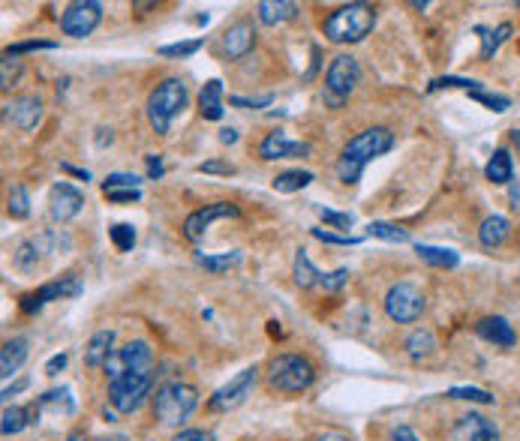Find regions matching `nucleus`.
Wrapping results in <instances>:
<instances>
[{
    "mask_svg": "<svg viewBox=\"0 0 520 441\" xmlns=\"http://www.w3.org/2000/svg\"><path fill=\"white\" fill-rule=\"evenodd\" d=\"M196 406H199V393H196L193 384L169 382L154 397V417L165 427H180L196 412Z\"/></svg>",
    "mask_w": 520,
    "mask_h": 441,
    "instance_id": "nucleus-5",
    "label": "nucleus"
},
{
    "mask_svg": "<svg viewBox=\"0 0 520 441\" xmlns=\"http://www.w3.org/2000/svg\"><path fill=\"white\" fill-rule=\"evenodd\" d=\"M313 238L322 240V243H334V247H356V243H361V238H349V234H334L328 232V228H313Z\"/></svg>",
    "mask_w": 520,
    "mask_h": 441,
    "instance_id": "nucleus-45",
    "label": "nucleus"
},
{
    "mask_svg": "<svg viewBox=\"0 0 520 441\" xmlns=\"http://www.w3.org/2000/svg\"><path fill=\"white\" fill-rule=\"evenodd\" d=\"M220 141H223V145H235V141H238V130H235V126H223V130H220Z\"/></svg>",
    "mask_w": 520,
    "mask_h": 441,
    "instance_id": "nucleus-56",
    "label": "nucleus"
},
{
    "mask_svg": "<svg viewBox=\"0 0 520 441\" xmlns=\"http://www.w3.org/2000/svg\"><path fill=\"white\" fill-rule=\"evenodd\" d=\"M102 21V4L100 0H76L69 4L64 15H60V30L73 39L91 36Z\"/></svg>",
    "mask_w": 520,
    "mask_h": 441,
    "instance_id": "nucleus-11",
    "label": "nucleus"
},
{
    "mask_svg": "<svg viewBox=\"0 0 520 441\" xmlns=\"http://www.w3.org/2000/svg\"><path fill=\"white\" fill-rule=\"evenodd\" d=\"M476 334L487 343L500 345V349H511V345H517L515 327H511L508 319H502V315H487V319H482L476 325Z\"/></svg>",
    "mask_w": 520,
    "mask_h": 441,
    "instance_id": "nucleus-19",
    "label": "nucleus"
},
{
    "mask_svg": "<svg viewBox=\"0 0 520 441\" xmlns=\"http://www.w3.org/2000/svg\"><path fill=\"white\" fill-rule=\"evenodd\" d=\"M39 412H43V406L36 403H28V406H6L4 408V423H0V432L4 436H19L21 429H28L30 423H36Z\"/></svg>",
    "mask_w": 520,
    "mask_h": 441,
    "instance_id": "nucleus-20",
    "label": "nucleus"
},
{
    "mask_svg": "<svg viewBox=\"0 0 520 441\" xmlns=\"http://www.w3.org/2000/svg\"><path fill=\"white\" fill-rule=\"evenodd\" d=\"M199 112L204 121H220V117H223V82H220V78H211V82L202 84Z\"/></svg>",
    "mask_w": 520,
    "mask_h": 441,
    "instance_id": "nucleus-24",
    "label": "nucleus"
},
{
    "mask_svg": "<svg viewBox=\"0 0 520 441\" xmlns=\"http://www.w3.org/2000/svg\"><path fill=\"white\" fill-rule=\"evenodd\" d=\"M19 78H21V60H15V58L0 60V88H4V91L15 88V84H19Z\"/></svg>",
    "mask_w": 520,
    "mask_h": 441,
    "instance_id": "nucleus-42",
    "label": "nucleus"
},
{
    "mask_svg": "<svg viewBox=\"0 0 520 441\" xmlns=\"http://www.w3.org/2000/svg\"><path fill=\"white\" fill-rule=\"evenodd\" d=\"M346 282H349V271H346V267H340V271H334V273H322V288L325 291H340Z\"/></svg>",
    "mask_w": 520,
    "mask_h": 441,
    "instance_id": "nucleus-47",
    "label": "nucleus"
},
{
    "mask_svg": "<svg viewBox=\"0 0 520 441\" xmlns=\"http://www.w3.org/2000/svg\"><path fill=\"white\" fill-rule=\"evenodd\" d=\"M448 397L452 399H467V403H482V406H491L493 397L482 388H452L448 390Z\"/></svg>",
    "mask_w": 520,
    "mask_h": 441,
    "instance_id": "nucleus-43",
    "label": "nucleus"
},
{
    "mask_svg": "<svg viewBox=\"0 0 520 441\" xmlns=\"http://www.w3.org/2000/svg\"><path fill=\"white\" fill-rule=\"evenodd\" d=\"M28 388V378H21V382H15L12 388H4V403H10V399L15 397V393H21Z\"/></svg>",
    "mask_w": 520,
    "mask_h": 441,
    "instance_id": "nucleus-55",
    "label": "nucleus"
},
{
    "mask_svg": "<svg viewBox=\"0 0 520 441\" xmlns=\"http://www.w3.org/2000/svg\"><path fill=\"white\" fill-rule=\"evenodd\" d=\"M172 441H217V438L208 429H180Z\"/></svg>",
    "mask_w": 520,
    "mask_h": 441,
    "instance_id": "nucleus-51",
    "label": "nucleus"
},
{
    "mask_svg": "<svg viewBox=\"0 0 520 441\" xmlns=\"http://www.w3.org/2000/svg\"><path fill=\"white\" fill-rule=\"evenodd\" d=\"M256 382H259V369H256V366L241 369V373L235 375L232 382L223 384V388H220V390L214 393V397L208 399V408H211V412H217V414L235 412L238 406L247 403V397L253 393Z\"/></svg>",
    "mask_w": 520,
    "mask_h": 441,
    "instance_id": "nucleus-10",
    "label": "nucleus"
},
{
    "mask_svg": "<svg viewBox=\"0 0 520 441\" xmlns=\"http://www.w3.org/2000/svg\"><path fill=\"white\" fill-rule=\"evenodd\" d=\"M145 162H148V177H151V180H160L165 175V165H163L160 154H148Z\"/></svg>",
    "mask_w": 520,
    "mask_h": 441,
    "instance_id": "nucleus-52",
    "label": "nucleus"
},
{
    "mask_svg": "<svg viewBox=\"0 0 520 441\" xmlns=\"http://www.w3.org/2000/svg\"><path fill=\"white\" fill-rule=\"evenodd\" d=\"M376 28V6L370 4H346L322 21V34L334 45H356L370 36Z\"/></svg>",
    "mask_w": 520,
    "mask_h": 441,
    "instance_id": "nucleus-2",
    "label": "nucleus"
},
{
    "mask_svg": "<svg viewBox=\"0 0 520 441\" xmlns=\"http://www.w3.org/2000/svg\"><path fill=\"white\" fill-rule=\"evenodd\" d=\"M511 145H515V151H517V156H520V130L511 132Z\"/></svg>",
    "mask_w": 520,
    "mask_h": 441,
    "instance_id": "nucleus-59",
    "label": "nucleus"
},
{
    "mask_svg": "<svg viewBox=\"0 0 520 441\" xmlns=\"http://www.w3.org/2000/svg\"><path fill=\"white\" fill-rule=\"evenodd\" d=\"M115 189H141V177L130 171H112L102 180V193H115Z\"/></svg>",
    "mask_w": 520,
    "mask_h": 441,
    "instance_id": "nucleus-37",
    "label": "nucleus"
},
{
    "mask_svg": "<svg viewBox=\"0 0 520 441\" xmlns=\"http://www.w3.org/2000/svg\"><path fill=\"white\" fill-rule=\"evenodd\" d=\"M196 171H202V175H235L232 165H228V162H217V160L199 162V165H196Z\"/></svg>",
    "mask_w": 520,
    "mask_h": 441,
    "instance_id": "nucleus-49",
    "label": "nucleus"
},
{
    "mask_svg": "<svg viewBox=\"0 0 520 441\" xmlns=\"http://www.w3.org/2000/svg\"><path fill=\"white\" fill-rule=\"evenodd\" d=\"M6 214L12 219H28L30 217V195L21 184H12L6 193Z\"/></svg>",
    "mask_w": 520,
    "mask_h": 441,
    "instance_id": "nucleus-34",
    "label": "nucleus"
},
{
    "mask_svg": "<svg viewBox=\"0 0 520 441\" xmlns=\"http://www.w3.org/2000/svg\"><path fill=\"white\" fill-rule=\"evenodd\" d=\"M102 369H106L108 382H112V378H121V375H132V373H151L154 349L145 340H132V343L124 345V349H115V354L108 358V364Z\"/></svg>",
    "mask_w": 520,
    "mask_h": 441,
    "instance_id": "nucleus-9",
    "label": "nucleus"
},
{
    "mask_svg": "<svg viewBox=\"0 0 520 441\" xmlns=\"http://www.w3.org/2000/svg\"><path fill=\"white\" fill-rule=\"evenodd\" d=\"M187 99H190V91H187V84L175 75L163 78V82L148 93L145 112H148V121H151L156 136H169L172 121L187 108Z\"/></svg>",
    "mask_w": 520,
    "mask_h": 441,
    "instance_id": "nucleus-3",
    "label": "nucleus"
},
{
    "mask_svg": "<svg viewBox=\"0 0 520 441\" xmlns=\"http://www.w3.org/2000/svg\"><path fill=\"white\" fill-rule=\"evenodd\" d=\"M82 291H84L82 280H78L76 273H67V277H60V280H54V282H45V286L39 288V291H34V295L21 297V312L36 315L45 303L64 301V297H78Z\"/></svg>",
    "mask_w": 520,
    "mask_h": 441,
    "instance_id": "nucleus-12",
    "label": "nucleus"
},
{
    "mask_svg": "<svg viewBox=\"0 0 520 441\" xmlns=\"http://www.w3.org/2000/svg\"><path fill=\"white\" fill-rule=\"evenodd\" d=\"M313 171H307V169H289V171H283V175H277L271 180V186H274V193H283V195H289V193H298V189H307L313 184Z\"/></svg>",
    "mask_w": 520,
    "mask_h": 441,
    "instance_id": "nucleus-30",
    "label": "nucleus"
},
{
    "mask_svg": "<svg viewBox=\"0 0 520 441\" xmlns=\"http://www.w3.org/2000/svg\"><path fill=\"white\" fill-rule=\"evenodd\" d=\"M108 238H112L117 252H130L132 247H136V228L127 225V223H117V225L108 228Z\"/></svg>",
    "mask_w": 520,
    "mask_h": 441,
    "instance_id": "nucleus-38",
    "label": "nucleus"
},
{
    "mask_svg": "<svg viewBox=\"0 0 520 441\" xmlns=\"http://www.w3.org/2000/svg\"><path fill=\"white\" fill-rule=\"evenodd\" d=\"M253 45H256V28L250 25L247 19H241V21H235V25L226 28V34H223V51H226L228 60L247 58V54L253 51Z\"/></svg>",
    "mask_w": 520,
    "mask_h": 441,
    "instance_id": "nucleus-17",
    "label": "nucleus"
},
{
    "mask_svg": "<svg viewBox=\"0 0 520 441\" xmlns=\"http://www.w3.org/2000/svg\"><path fill=\"white\" fill-rule=\"evenodd\" d=\"M394 147V132L388 126H370V130L358 132L356 138L346 141V147L337 156V177L343 180V184H358L361 175H364V165L373 162L376 156L388 154Z\"/></svg>",
    "mask_w": 520,
    "mask_h": 441,
    "instance_id": "nucleus-1",
    "label": "nucleus"
},
{
    "mask_svg": "<svg viewBox=\"0 0 520 441\" xmlns=\"http://www.w3.org/2000/svg\"><path fill=\"white\" fill-rule=\"evenodd\" d=\"M39 252H43V247H39V240H21V243H19V249H15V256H12L15 271H21V273H36V267H39Z\"/></svg>",
    "mask_w": 520,
    "mask_h": 441,
    "instance_id": "nucleus-32",
    "label": "nucleus"
},
{
    "mask_svg": "<svg viewBox=\"0 0 520 441\" xmlns=\"http://www.w3.org/2000/svg\"><path fill=\"white\" fill-rule=\"evenodd\" d=\"M204 45V39H187V43H172V45H160V51L163 58H190V54H196Z\"/></svg>",
    "mask_w": 520,
    "mask_h": 441,
    "instance_id": "nucleus-39",
    "label": "nucleus"
},
{
    "mask_svg": "<svg viewBox=\"0 0 520 441\" xmlns=\"http://www.w3.org/2000/svg\"><path fill=\"white\" fill-rule=\"evenodd\" d=\"M64 171H69V175H76V177H82L84 184L91 180V171H88V169H76V165H64Z\"/></svg>",
    "mask_w": 520,
    "mask_h": 441,
    "instance_id": "nucleus-57",
    "label": "nucleus"
},
{
    "mask_svg": "<svg viewBox=\"0 0 520 441\" xmlns=\"http://www.w3.org/2000/svg\"><path fill=\"white\" fill-rule=\"evenodd\" d=\"M452 441H500V427H496L491 417H484L478 412H467L457 417V423L452 429Z\"/></svg>",
    "mask_w": 520,
    "mask_h": 441,
    "instance_id": "nucleus-16",
    "label": "nucleus"
},
{
    "mask_svg": "<svg viewBox=\"0 0 520 441\" xmlns=\"http://www.w3.org/2000/svg\"><path fill=\"white\" fill-rule=\"evenodd\" d=\"M106 195L115 204H136L141 199V189H115V193H106Z\"/></svg>",
    "mask_w": 520,
    "mask_h": 441,
    "instance_id": "nucleus-50",
    "label": "nucleus"
},
{
    "mask_svg": "<svg viewBox=\"0 0 520 441\" xmlns=\"http://www.w3.org/2000/svg\"><path fill=\"white\" fill-rule=\"evenodd\" d=\"M256 15L262 25L274 28L283 21H292L298 15V4H292V0H262V4H256Z\"/></svg>",
    "mask_w": 520,
    "mask_h": 441,
    "instance_id": "nucleus-23",
    "label": "nucleus"
},
{
    "mask_svg": "<svg viewBox=\"0 0 520 441\" xmlns=\"http://www.w3.org/2000/svg\"><path fill=\"white\" fill-rule=\"evenodd\" d=\"M274 102V97H256V99H247V97H228V106L235 108H268Z\"/></svg>",
    "mask_w": 520,
    "mask_h": 441,
    "instance_id": "nucleus-48",
    "label": "nucleus"
},
{
    "mask_svg": "<svg viewBox=\"0 0 520 441\" xmlns=\"http://www.w3.org/2000/svg\"><path fill=\"white\" fill-rule=\"evenodd\" d=\"M52 49H58V45L45 43V39H36V43H15L6 49L4 58H19V54H25V51H52Z\"/></svg>",
    "mask_w": 520,
    "mask_h": 441,
    "instance_id": "nucleus-46",
    "label": "nucleus"
},
{
    "mask_svg": "<svg viewBox=\"0 0 520 441\" xmlns=\"http://www.w3.org/2000/svg\"><path fill=\"white\" fill-rule=\"evenodd\" d=\"M508 238H511V223L500 214L487 217L482 228H478V240H482L484 249H500Z\"/></svg>",
    "mask_w": 520,
    "mask_h": 441,
    "instance_id": "nucleus-25",
    "label": "nucleus"
},
{
    "mask_svg": "<svg viewBox=\"0 0 520 441\" xmlns=\"http://www.w3.org/2000/svg\"><path fill=\"white\" fill-rule=\"evenodd\" d=\"M388 441H419V436H415V429H412V427L400 423V427H394V429H391Z\"/></svg>",
    "mask_w": 520,
    "mask_h": 441,
    "instance_id": "nucleus-53",
    "label": "nucleus"
},
{
    "mask_svg": "<svg viewBox=\"0 0 520 441\" xmlns=\"http://www.w3.org/2000/svg\"><path fill=\"white\" fill-rule=\"evenodd\" d=\"M67 441H84V436H82V432H73V436H69Z\"/></svg>",
    "mask_w": 520,
    "mask_h": 441,
    "instance_id": "nucleus-61",
    "label": "nucleus"
},
{
    "mask_svg": "<svg viewBox=\"0 0 520 441\" xmlns=\"http://www.w3.org/2000/svg\"><path fill=\"white\" fill-rule=\"evenodd\" d=\"M433 349H436V336H433L430 327H415L412 334L406 336V354L412 360H424L430 358Z\"/></svg>",
    "mask_w": 520,
    "mask_h": 441,
    "instance_id": "nucleus-31",
    "label": "nucleus"
},
{
    "mask_svg": "<svg viewBox=\"0 0 520 441\" xmlns=\"http://www.w3.org/2000/svg\"><path fill=\"white\" fill-rule=\"evenodd\" d=\"M358 82H361L358 60L352 58V54H337L325 73V93H322L325 106L340 108L343 102L352 97V91L358 88Z\"/></svg>",
    "mask_w": 520,
    "mask_h": 441,
    "instance_id": "nucleus-6",
    "label": "nucleus"
},
{
    "mask_svg": "<svg viewBox=\"0 0 520 441\" xmlns=\"http://www.w3.org/2000/svg\"><path fill=\"white\" fill-rule=\"evenodd\" d=\"M367 238H380V240H388V243H406L409 232L400 225H394V223H370Z\"/></svg>",
    "mask_w": 520,
    "mask_h": 441,
    "instance_id": "nucleus-36",
    "label": "nucleus"
},
{
    "mask_svg": "<svg viewBox=\"0 0 520 441\" xmlns=\"http://www.w3.org/2000/svg\"><path fill=\"white\" fill-rule=\"evenodd\" d=\"M409 6H412V10H428V0H412Z\"/></svg>",
    "mask_w": 520,
    "mask_h": 441,
    "instance_id": "nucleus-60",
    "label": "nucleus"
},
{
    "mask_svg": "<svg viewBox=\"0 0 520 441\" xmlns=\"http://www.w3.org/2000/svg\"><path fill=\"white\" fill-rule=\"evenodd\" d=\"M415 256H419L424 264L443 267V271H454V267L460 264V252L448 249V247H428V243H419V247H415Z\"/></svg>",
    "mask_w": 520,
    "mask_h": 441,
    "instance_id": "nucleus-28",
    "label": "nucleus"
},
{
    "mask_svg": "<svg viewBox=\"0 0 520 441\" xmlns=\"http://www.w3.org/2000/svg\"><path fill=\"white\" fill-rule=\"evenodd\" d=\"M424 306H428V297H424V291L419 286H412V282H397V286H391L388 295H385V312H388V319L397 321V325H415V321L421 319Z\"/></svg>",
    "mask_w": 520,
    "mask_h": 441,
    "instance_id": "nucleus-8",
    "label": "nucleus"
},
{
    "mask_svg": "<svg viewBox=\"0 0 520 441\" xmlns=\"http://www.w3.org/2000/svg\"><path fill=\"white\" fill-rule=\"evenodd\" d=\"M238 217H241V210H238V204H232V201L204 204V208L193 210V214L184 219V238L190 243H199L204 238V232H208L217 219H238Z\"/></svg>",
    "mask_w": 520,
    "mask_h": 441,
    "instance_id": "nucleus-13",
    "label": "nucleus"
},
{
    "mask_svg": "<svg viewBox=\"0 0 520 441\" xmlns=\"http://www.w3.org/2000/svg\"><path fill=\"white\" fill-rule=\"evenodd\" d=\"M106 441H127V436H112V438H106Z\"/></svg>",
    "mask_w": 520,
    "mask_h": 441,
    "instance_id": "nucleus-62",
    "label": "nucleus"
},
{
    "mask_svg": "<svg viewBox=\"0 0 520 441\" xmlns=\"http://www.w3.org/2000/svg\"><path fill=\"white\" fill-rule=\"evenodd\" d=\"M39 406L52 408V412H60V414H73L76 412L73 390H69V388H58V390L43 393V397H39Z\"/></svg>",
    "mask_w": 520,
    "mask_h": 441,
    "instance_id": "nucleus-35",
    "label": "nucleus"
},
{
    "mask_svg": "<svg viewBox=\"0 0 520 441\" xmlns=\"http://www.w3.org/2000/svg\"><path fill=\"white\" fill-rule=\"evenodd\" d=\"M478 34H482V60H491L496 51H500V45L506 43L511 36V25L508 21H502L500 28L491 30V28H476Z\"/></svg>",
    "mask_w": 520,
    "mask_h": 441,
    "instance_id": "nucleus-33",
    "label": "nucleus"
},
{
    "mask_svg": "<svg viewBox=\"0 0 520 441\" xmlns=\"http://www.w3.org/2000/svg\"><path fill=\"white\" fill-rule=\"evenodd\" d=\"M115 330H97V334L91 336L88 349H84V366L91 369H100L108 364V358L115 354Z\"/></svg>",
    "mask_w": 520,
    "mask_h": 441,
    "instance_id": "nucleus-21",
    "label": "nucleus"
},
{
    "mask_svg": "<svg viewBox=\"0 0 520 441\" xmlns=\"http://www.w3.org/2000/svg\"><path fill=\"white\" fill-rule=\"evenodd\" d=\"M6 108V117L19 126V130H36L39 121H43V99L34 97V93H25V97H15Z\"/></svg>",
    "mask_w": 520,
    "mask_h": 441,
    "instance_id": "nucleus-18",
    "label": "nucleus"
},
{
    "mask_svg": "<svg viewBox=\"0 0 520 441\" xmlns=\"http://www.w3.org/2000/svg\"><path fill=\"white\" fill-rule=\"evenodd\" d=\"M484 177L491 180V184H496V186L511 184V177H515V162H511V154L506 151V147L493 151V156L484 165Z\"/></svg>",
    "mask_w": 520,
    "mask_h": 441,
    "instance_id": "nucleus-27",
    "label": "nucleus"
},
{
    "mask_svg": "<svg viewBox=\"0 0 520 441\" xmlns=\"http://www.w3.org/2000/svg\"><path fill=\"white\" fill-rule=\"evenodd\" d=\"M316 214H319V219H322L325 225L340 228V232H349L352 223H356V217H352V214H337V210H328V208H319Z\"/></svg>",
    "mask_w": 520,
    "mask_h": 441,
    "instance_id": "nucleus-44",
    "label": "nucleus"
},
{
    "mask_svg": "<svg viewBox=\"0 0 520 441\" xmlns=\"http://www.w3.org/2000/svg\"><path fill=\"white\" fill-rule=\"evenodd\" d=\"M82 210H84L82 189H76L73 184H67V180H58V184L49 189V217L54 223L64 225L69 219H76Z\"/></svg>",
    "mask_w": 520,
    "mask_h": 441,
    "instance_id": "nucleus-14",
    "label": "nucleus"
},
{
    "mask_svg": "<svg viewBox=\"0 0 520 441\" xmlns=\"http://www.w3.org/2000/svg\"><path fill=\"white\" fill-rule=\"evenodd\" d=\"M469 97L476 99V102H482V106H487V108H491V112H496V114H502V112H508V108H511V99H508V97H502V93L472 91Z\"/></svg>",
    "mask_w": 520,
    "mask_h": 441,
    "instance_id": "nucleus-41",
    "label": "nucleus"
},
{
    "mask_svg": "<svg viewBox=\"0 0 520 441\" xmlns=\"http://www.w3.org/2000/svg\"><path fill=\"white\" fill-rule=\"evenodd\" d=\"M28 340L25 336H12V340L4 343V351H0V375L4 378H12L15 373L21 369V364L28 360Z\"/></svg>",
    "mask_w": 520,
    "mask_h": 441,
    "instance_id": "nucleus-22",
    "label": "nucleus"
},
{
    "mask_svg": "<svg viewBox=\"0 0 520 441\" xmlns=\"http://www.w3.org/2000/svg\"><path fill=\"white\" fill-rule=\"evenodd\" d=\"M316 382V369L301 354H277L268 364V388L280 393H304Z\"/></svg>",
    "mask_w": 520,
    "mask_h": 441,
    "instance_id": "nucleus-4",
    "label": "nucleus"
},
{
    "mask_svg": "<svg viewBox=\"0 0 520 441\" xmlns=\"http://www.w3.org/2000/svg\"><path fill=\"white\" fill-rule=\"evenodd\" d=\"M313 147L307 145V141H292L283 130H274L268 132L262 138V145H259V156L268 162L274 160H298V156H310Z\"/></svg>",
    "mask_w": 520,
    "mask_h": 441,
    "instance_id": "nucleus-15",
    "label": "nucleus"
},
{
    "mask_svg": "<svg viewBox=\"0 0 520 441\" xmlns=\"http://www.w3.org/2000/svg\"><path fill=\"white\" fill-rule=\"evenodd\" d=\"M478 84H482V82H476V78H457V75H443V78H433V82H430V93L433 91H443V88H463V91H482V88H478Z\"/></svg>",
    "mask_w": 520,
    "mask_h": 441,
    "instance_id": "nucleus-40",
    "label": "nucleus"
},
{
    "mask_svg": "<svg viewBox=\"0 0 520 441\" xmlns=\"http://www.w3.org/2000/svg\"><path fill=\"white\" fill-rule=\"evenodd\" d=\"M316 441H352V438L343 436V432H322Z\"/></svg>",
    "mask_w": 520,
    "mask_h": 441,
    "instance_id": "nucleus-58",
    "label": "nucleus"
},
{
    "mask_svg": "<svg viewBox=\"0 0 520 441\" xmlns=\"http://www.w3.org/2000/svg\"><path fill=\"white\" fill-rule=\"evenodd\" d=\"M151 388H154L151 373H132V375L112 378V382H108V403H112L117 414H132L141 403H145Z\"/></svg>",
    "mask_w": 520,
    "mask_h": 441,
    "instance_id": "nucleus-7",
    "label": "nucleus"
},
{
    "mask_svg": "<svg viewBox=\"0 0 520 441\" xmlns=\"http://www.w3.org/2000/svg\"><path fill=\"white\" fill-rule=\"evenodd\" d=\"M241 252L238 249H232V252H196L193 256V262L204 267L208 273H214V277H220V273H226V271H232V267H238L241 264Z\"/></svg>",
    "mask_w": 520,
    "mask_h": 441,
    "instance_id": "nucleus-26",
    "label": "nucleus"
},
{
    "mask_svg": "<svg viewBox=\"0 0 520 441\" xmlns=\"http://www.w3.org/2000/svg\"><path fill=\"white\" fill-rule=\"evenodd\" d=\"M292 277H295V286H298V288H313V286H322V271H319L316 264L310 262V256H307V249H298V252H295Z\"/></svg>",
    "mask_w": 520,
    "mask_h": 441,
    "instance_id": "nucleus-29",
    "label": "nucleus"
},
{
    "mask_svg": "<svg viewBox=\"0 0 520 441\" xmlns=\"http://www.w3.org/2000/svg\"><path fill=\"white\" fill-rule=\"evenodd\" d=\"M67 354H54V358L49 360V364H45V375H58L60 373V369H64L67 366Z\"/></svg>",
    "mask_w": 520,
    "mask_h": 441,
    "instance_id": "nucleus-54",
    "label": "nucleus"
}]
</instances>
